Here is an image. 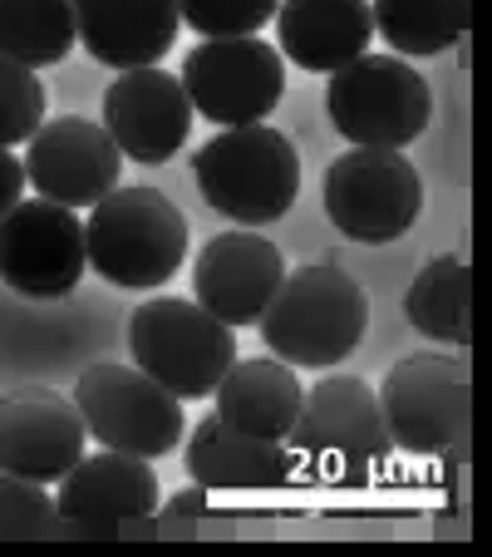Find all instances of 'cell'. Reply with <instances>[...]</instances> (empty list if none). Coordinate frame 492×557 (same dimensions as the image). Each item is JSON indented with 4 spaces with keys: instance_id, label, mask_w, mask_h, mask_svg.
<instances>
[{
    "instance_id": "cell-10",
    "label": "cell",
    "mask_w": 492,
    "mask_h": 557,
    "mask_svg": "<svg viewBox=\"0 0 492 557\" xmlns=\"http://www.w3.org/2000/svg\"><path fill=\"white\" fill-rule=\"evenodd\" d=\"M182 95L192 114L212 124H262L286 95V60L276 45L241 35V40H202L182 60Z\"/></svg>"
},
{
    "instance_id": "cell-20",
    "label": "cell",
    "mask_w": 492,
    "mask_h": 557,
    "mask_svg": "<svg viewBox=\"0 0 492 557\" xmlns=\"http://www.w3.org/2000/svg\"><path fill=\"white\" fill-rule=\"evenodd\" d=\"M212 395L231 430L256 434V440H286L305 389L286 360H231Z\"/></svg>"
},
{
    "instance_id": "cell-16",
    "label": "cell",
    "mask_w": 492,
    "mask_h": 557,
    "mask_svg": "<svg viewBox=\"0 0 492 557\" xmlns=\"http://www.w3.org/2000/svg\"><path fill=\"white\" fill-rule=\"evenodd\" d=\"M286 262L266 237L252 232H222L192 262V301L202 311H212L227 326H256L272 301V292L281 286Z\"/></svg>"
},
{
    "instance_id": "cell-23",
    "label": "cell",
    "mask_w": 492,
    "mask_h": 557,
    "mask_svg": "<svg viewBox=\"0 0 492 557\" xmlns=\"http://www.w3.org/2000/svg\"><path fill=\"white\" fill-rule=\"evenodd\" d=\"M74 45L70 0H0V60L50 70Z\"/></svg>"
},
{
    "instance_id": "cell-26",
    "label": "cell",
    "mask_w": 492,
    "mask_h": 557,
    "mask_svg": "<svg viewBox=\"0 0 492 557\" xmlns=\"http://www.w3.org/2000/svg\"><path fill=\"white\" fill-rule=\"evenodd\" d=\"M60 533V513L45 484L15 479L0 469V543L5 537H54Z\"/></svg>"
},
{
    "instance_id": "cell-28",
    "label": "cell",
    "mask_w": 492,
    "mask_h": 557,
    "mask_svg": "<svg viewBox=\"0 0 492 557\" xmlns=\"http://www.w3.org/2000/svg\"><path fill=\"white\" fill-rule=\"evenodd\" d=\"M168 513L173 518H188V513H207V488H188V494H173L168 498Z\"/></svg>"
},
{
    "instance_id": "cell-21",
    "label": "cell",
    "mask_w": 492,
    "mask_h": 557,
    "mask_svg": "<svg viewBox=\"0 0 492 557\" xmlns=\"http://www.w3.org/2000/svg\"><path fill=\"white\" fill-rule=\"evenodd\" d=\"M408 326L429 341L468 346L472 336V272L463 257H433L404 292Z\"/></svg>"
},
{
    "instance_id": "cell-15",
    "label": "cell",
    "mask_w": 492,
    "mask_h": 557,
    "mask_svg": "<svg viewBox=\"0 0 492 557\" xmlns=\"http://www.w3.org/2000/svg\"><path fill=\"white\" fill-rule=\"evenodd\" d=\"M89 430L74 400L54 389H11L0 395V469L30 484H60L85 454Z\"/></svg>"
},
{
    "instance_id": "cell-2",
    "label": "cell",
    "mask_w": 492,
    "mask_h": 557,
    "mask_svg": "<svg viewBox=\"0 0 492 557\" xmlns=\"http://www.w3.org/2000/svg\"><path fill=\"white\" fill-rule=\"evenodd\" d=\"M85 252L104 282L124 292H148L188 262V218L168 193L143 188V183L109 188L89 208Z\"/></svg>"
},
{
    "instance_id": "cell-5",
    "label": "cell",
    "mask_w": 492,
    "mask_h": 557,
    "mask_svg": "<svg viewBox=\"0 0 492 557\" xmlns=\"http://www.w3.org/2000/svg\"><path fill=\"white\" fill-rule=\"evenodd\" d=\"M128 350H134V366L153 375L168 395L207 400L237 360V336L227 321H217L188 296H153L128 321Z\"/></svg>"
},
{
    "instance_id": "cell-14",
    "label": "cell",
    "mask_w": 492,
    "mask_h": 557,
    "mask_svg": "<svg viewBox=\"0 0 492 557\" xmlns=\"http://www.w3.org/2000/svg\"><path fill=\"white\" fill-rule=\"evenodd\" d=\"M104 134L134 163H168L192 134L182 79L157 64L118 70V79L104 89Z\"/></svg>"
},
{
    "instance_id": "cell-9",
    "label": "cell",
    "mask_w": 492,
    "mask_h": 557,
    "mask_svg": "<svg viewBox=\"0 0 492 557\" xmlns=\"http://www.w3.org/2000/svg\"><path fill=\"white\" fill-rule=\"evenodd\" d=\"M74 410L85 420L89 440L118 454H138V459L173 454L182 444V430H188L178 395H168L138 366H114V360L89 366L74 380Z\"/></svg>"
},
{
    "instance_id": "cell-7",
    "label": "cell",
    "mask_w": 492,
    "mask_h": 557,
    "mask_svg": "<svg viewBox=\"0 0 492 557\" xmlns=\"http://www.w3.org/2000/svg\"><path fill=\"white\" fill-rule=\"evenodd\" d=\"M389 444L419 459H439L468 444L472 380L458 356H404L375 389Z\"/></svg>"
},
{
    "instance_id": "cell-4",
    "label": "cell",
    "mask_w": 492,
    "mask_h": 557,
    "mask_svg": "<svg viewBox=\"0 0 492 557\" xmlns=\"http://www.w3.org/2000/svg\"><path fill=\"white\" fill-rule=\"evenodd\" d=\"M286 449L295 459V473L305 479H330V484H355L369 469L389 459V430L379 414L375 385L359 375H320L301 395Z\"/></svg>"
},
{
    "instance_id": "cell-18",
    "label": "cell",
    "mask_w": 492,
    "mask_h": 557,
    "mask_svg": "<svg viewBox=\"0 0 492 557\" xmlns=\"http://www.w3.org/2000/svg\"><path fill=\"white\" fill-rule=\"evenodd\" d=\"M272 21L281 60L311 74L345 70L350 60L369 54V40H375L369 0H281Z\"/></svg>"
},
{
    "instance_id": "cell-11",
    "label": "cell",
    "mask_w": 492,
    "mask_h": 557,
    "mask_svg": "<svg viewBox=\"0 0 492 557\" xmlns=\"http://www.w3.org/2000/svg\"><path fill=\"white\" fill-rule=\"evenodd\" d=\"M89 272L85 222L50 198H21L0 218V282L30 301H54Z\"/></svg>"
},
{
    "instance_id": "cell-27",
    "label": "cell",
    "mask_w": 492,
    "mask_h": 557,
    "mask_svg": "<svg viewBox=\"0 0 492 557\" xmlns=\"http://www.w3.org/2000/svg\"><path fill=\"white\" fill-rule=\"evenodd\" d=\"M21 188H25V169L21 158L11 153V148H0V218L21 202Z\"/></svg>"
},
{
    "instance_id": "cell-6",
    "label": "cell",
    "mask_w": 492,
    "mask_h": 557,
    "mask_svg": "<svg viewBox=\"0 0 492 557\" xmlns=\"http://www.w3.org/2000/svg\"><path fill=\"white\" fill-rule=\"evenodd\" d=\"M325 114L359 148H408L429 128L433 95L404 54H359L330 74Z\"/></svg>"
},
{
    "instance_id": "cell-12",
    "label": "cell",
    "mask_w": 492,
    "mask_h": 557,
    "mask_svg": "<svg viewBox=\"0 0 492 557\" xmlns=\"http://www.w3.org/2000/svg\"><path fill=\"white\" fill-rule=\"evenodd\" d=\"M60 533L74 537H114L143 528L157 513V473L138 454H79L54 494Z\"/></svg>"
},
{
    "instance_id": "cell-1",
    "label": "cell",
    "mask_w": 492,
    "mask_h": 557,
    "mask_svg": "<svg viewBox=\"0 0 492 557\" xmlns=\"http://www.w3.org/2000/svg\"><path fill=\"white\" fill-rule=\"evenodd\" d=\"M256 326L272 356L291 370H330L365 341L369 296L336 262H311L281 276Z\"/></svg>"
},
{
    "instance_id": "cell-13",
    "label": "cell",
    "mask_w": 492,
    "mask_h": 557,
    "mask_svg": "<svg viewBox=\"0 0 492 557\" xmlns=\"http://www.w3.org/2000/svg\"><path fill=\"white\" fill-rule=\"evenodd\" d=\"M21 169H25V183H35L40 198L79 212V208H94L109 188H118L124 153L104 134V124L64 114V119L40 124L25 138Z\"/></svg>"
},
{
    "instance_id": "cell-17",
    "label": "cell",
    "mask_w": 492,
    "mask_h": 557,
    "mask_svg": "<svg viewBox=\"0 0 492 557\" xmlns=\"http://www.w3.org/2000/svg\"><path fill=\"white\" fill-rule=\"evenodd\" d=\"M74 40L99 64H157L178 40V0H70Z\"/></svg>"
},
{
    "instance_id": "cell-3",
    "label": "cell",
    "mask_w": 492,
    "mask_h": 557,
    "mask_svg": "<svg viewBox=\"0 0 492 557\" xmlns=\"http://www.w3.org/2000/svg\"><path fill=\"white\" fill-rule=\"evenodd\" d=\"M192 178L212 212L241 222V227H266L295 208L301 153L281 128L237 124L192 153Z\"/></svg>"
},
{
    "instance_id": "cell-24",
    "label": "cell",
    "mask_w": 492,
    "mask_h": 557,
    "mask_svg": "<svg viewBox=\"0 0 492 557\" xmlns=\"http://www.w3.org/2000/svg\"><path fill=\"white\" fill-rule=\"evenodd\" d=\"M281 0H178V21H188L202 40H241L272 25Z\"/></svg>"
},
{
    "instance_id": "cell-22",
    "label": "cell",
    "mask_w": 492,
    "mask_h": 557,
    "mask_svg": "<svg viewBox=\"0 0 492 557\" xmlns=\"http://www.w3.org/2000/svg\"><path fill=\"white\" fill-rule=\"evenodd\" d=\"M375 35L394 54H443L468 35L472 0H369Z\"/></svg>"
},
{
    "instance_id": "cell-25",
    "label": "cell",
    "mask_w": 492,
    "mask_h": 557,
    "mask_svg": "<svg viewBox=\"0 0 492 557\" xmlns=\"http://www.w3.org/2000/svg\"><path fill=\"white\" fill-rule=\"evenodd\" d=\"M45 124L40 74L15 60H0V148H15Z\"/></svg>"
},
{
    "instance_id": "cell-8",
    "label": "cell",
    "mask_w": 492,
    "mask_h": 557,
    "mask_svg": "<svg viewBox=\"0 0 492 557\" xmlns=\"http://www.w3.org/2000/svg\"><path fill=\"white\" fill-rule=\"evenodd\" d=\"M325 218L355 243H399L424 212V178L404 148H359L340 153L320 183Z\"/></svg>"
},
{
    "instance_id": "cell-19",
    "label": "cell",
    "mask_w": 492,
    "mask_h": 557,
    "mask_svg": "<svg viewBox=\"0 0 492 557\" xmlns=\"http://www.w3.org/2000/svg\"><path fill=\"white\" fill-rule=\"evenodd\" d=\"M182 463L207 494L212 488H231V494H241V488H281L286 479H295V459L286 449V440L241 434L217 410L192 424Z\"/></svg>"
}]
</instances>
